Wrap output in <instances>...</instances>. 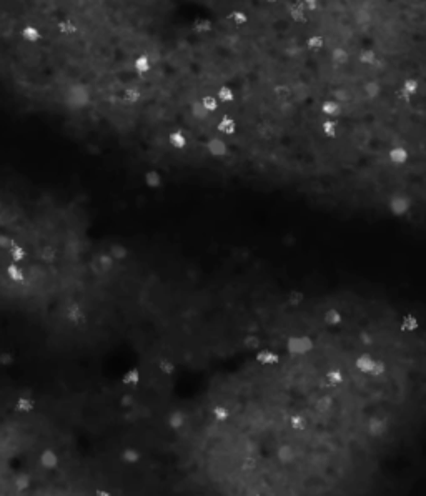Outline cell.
<instances>
[{"label":"cell","instance_id":"obj_1","mask_svg":"<svg viewBox=\"0 0 426 496\" xmlns=\"http://www.w3.org/2000/svg\"><path fill=\"white\" fill-rule=\"evenodd\" d=\"M90 104H92V93L85 83H74L67 87L63 93V105L69 110L85 109V107H90Z\"/></svg>","mask_w":426,"mask_h":496},{"label":"cell","instance_id":"obj_2","mask_svg":"<svg viewBox=\"0 0 426 496\" xmlns=\"http://www.w3.org/2000/svg\"><path fill=\"white\" fill-rule=\"evenodd\" d=\"M386 208L389 210V213H393V215H395V217H403V215H406L408 212H411V208H413V200H411V196H410V195L401 193V192H397V193H393V195L388 199V202H386Z\"/></svg>","mask_w":426,"mask_h":496},{"label":"cell","instance_id":"obj_3","mask_svg":"<svg viewBox=\"0 0 426 496\" xmlns=\"http://www.w3.org/2000/svg\"><path fill=\"white\" fill-rule=\"evenodd\" d=\"M286 350L291 355H305L313 350V340L310 337H291L286 342Z\"/></svg>","mask_w":426,"mask_h":496},{"label":"cell","instance_id":"obj_4","mask_svg":"<svg viewBox=\"0 0 426 496\" xmlns=\"http://www.w3.org/2000/svg\"><path fill=\"white\" fill-rule=\"evenodd\" d=\"M205 148H207V153L212 158H221L228 153V145H226L223 137H221V134L215 135V137H210V139L207 140V143H205Z\"/></svg>","mask_w":426,"mask_h":496},{"label":"cell","instance_id":"obj_5","mask_svg":"<svg viewBox=\"0 0 426 496\" xmlns=\"http://www.w3.org/2000/svg\"><path fill=\"white\" fill-rule=\"evenodd\" d=\"M388 432V421L385 418L380 416H371L367 423V433L371 438H380Z\"/></svg>","mask_w":426,"mask_h":496},{"label":"cell","instance_id":"obj_6","mask_svg":"<svg viewBox=\"0 0 426 496\" xmlns=\"http://www.w3.org/2000/svg\"><path fill=\"white\" fill-rule=\"evenodd\" d=\"M388 160L393 165L403 167L410 162V152H408V148L403 145H395L388 150Z\"/></svg>","mask_w":426,"mask_h":496},{"label":"cell","instance_id":"obj_7","mask_svg":"<svg viewBox=\"0 0 426 496\" xmlns=\"http://www.w3.org/2000/svg\"><path fill=\"white\" fill-rule=\"evenodd\" d=\"M42 37H44V35H42V30L37 25H34V23H27V25H23L20 30V39L23 42H27V44H39Z\"/></svg>","mask_w":426,"mask_h":496},{"label":"cell","instance_id":"obj_8","mask_svg":"<svg viewBox=\"0 0 426 496\" xmlns=\"http://www.w3.org/2000/svg\"><path fill=\"white\" fill-rule=\"evenodd\" d=\"M57 32L58 35H62V37H75L77 34H79V23H77L74 19H62L58 20L57 23Z\"/></svg>","mask_w":426,"mask_h":496},{"label":"cell","instance_id":"obj_9","mask_svg":"<svg viewBox=\"0 0 426 496\" xmlns=\"http://www.w3.org/2000/svg\"><path fill=\"white\" fill-rule=\"evenodd\" d=\"M120 97H122V102L127 107H134L142 100V90L137 85H128L122 90Z\"/></svg>","mask_w":426,"mask_h":496},{"label":"cell","instance_id":"obj_10","mask_svg":"<svg viewBox=\"0 0 426 496\" xmlns=\"http://www.w3.org/2000/svg\"><path fill=\"white\" fill-rule=\"evenodd\" d=\"M330 57H332L333 63H337V65H348V63H356L358 62L351 57V53L348 52L345 47H335V49L332 50V53H330Z\"/></svg>","mask_w":426,"mask_h":496},{"label":"cell","instance_id":"obj_11","mask_svg":"<svg viewBox=\"0 0 426 496\" xmlns=\"http://www.w3.org/2000/svg\"><path fill=\"white\" fill-rule=\"evenodd\" d=\"M217 130L223 137H230L237 134V122L230 115H221L217 122Z\"/></svg>","mask_w":426,"mask_h":496},{"label":"cell","instance_id":"obj_12","mask_svg":"<svg viewBox=\"0 0 426 496\" xmlns=\"http://www.w3.org/2000/svg\"><path fill=\"white\" fill-rule=\"evenodd\" d=\"M167 142H169V145L173 148V150H183V148L188 145L187 135H185L182 130H172L169 137H167Z\"/></svg>","mask_w":426,"mask_h":496},{"label":"cell","instance_id":"obj_13","mask_svg":"<svg viewBox=\"0 0 426 496\" xmlns=\"http://www.w3.org/2000/svg\"><path fill=\"white\" fill-rule=\"evenodd\" d=\"M288 14H290L291 20L295 22H305L308 19V10L305 7V4L302 0H297V2H293L290 5V9H288Z\"/></svg>","mask_w":426,"mask_h":496},{"label":"cell","instance_id":"obj_14","mask_svg":"<svg viewBox=\"0 0 426 496\" xmlns=\"http://www.w3.org/2000/svg\"><path fill=\"white\" fill-rule=\"evenodd\" d=\"M341 110H343V107H341L340 102H337L335 98H328L321 104V112H323V115H326V117L337 118L341 115Z\"/></svg>","mask_w":426,"mask_h":496},{"label":"cell","instance_id":"obj_15","mask_svg":"<svg viewBox=\"0 0 426 496\" xmlns=\"http://www.w3.org/2000/svg\"><path fill=\"white\" fill-rule=\"evenodd\" d=\"M134 70L139 75H147L150 70H152V60L147 53H140L134 58Z\"/></svg>","mask_w":426,"mask_h":496},{"label":"cell","instance_id":"obj_16","mask_svg":"<svg viewBox=\"0 0 426 496\" xmlns=\"http://www.w3.org/2000/svg\"><path fill=\"white\" fill-rule=\"evenodd\" d=\"M213 30V22L207 19V17H199V19H195L191 22V32L195 35H203V34H208Z\"/></svg>","mask_w":426,"mask_h":496},{"label":"cell","instance_id":"obj_17","mask_svg":"<svg viewBox=\"0 0 426 496\" xmlns=\"http://www.w3.org/2000/svg\"><path fill=\"white\" fill-rule=\"evenodd\" d=\"M321 132L328 139H337L338 137V122L337 118L326 117L325 120L321 122Z\"/></svg>","mask_w":426,"mask_h":496},{"label":"cell","instance_id":"obj_18","mask_svg":"<svg viewBox=\"0 0 426 496\" xmlns=\"http://www.w3.org/2000/svg\"><path fill=\"white\" fill-rule=\"evenodd\" d=\"M373 356L368 355V353H362L358 358H356V361H355V368L358 370L359 373H365V375H370L371 372V368H373Z\"/></svg>","mask_w":426,"mask_h":496},{"label":"cell","instance_id":"obj_19","mask_svg":"<svg viewBox=\"0 0 426 496\" xmlns=\"http://www.w3.org/2000/svg\"><path fill=\"white\" fill-rule=\"evenodd\" d=\"M273 97L277 98L278 102H286L293 97V90L291 87L288 85V83H277V85L273 87Z\"/></svg>","mask_w":426,"mask_h":496},{"label":"cell","instance_id":"obj_20","mask_svg":"<svg viewBox=\"0 0 426 496\" xmlns=\"http://www.w3.org/2000/svg\"><path fill=\"white\" fill-rule=\"evenodd\" d=\"M277 456H278V459L281 463H291L297 456L295 448H293L291 445H281V446H278V450H277Z\"/></svg>","mask_w":426,"mask_h":496},{"label":"cell","instance_id":"obj_21","mask_svg":"<svg viewBox=\"0 0 426 496\" xmlns=\"http://www.w3.org/2000/svg\"><path fill=\"white\" fill-rule=\"evenodd\" d=\"M190 113H191V117L195 118V120H207L208 115H210V112L203 107V104L200 100H195L193 104L190 105Z\"/></svg>","mask_w":426,"mask_h":496},{"label":"cell","instance_id":"obj_22","mask_svg":"<svg viewBox=\"0 0 426 496\" xmlns=\"http://www.w3.org/2000/svg\"><path fill=\"white\" fill-rule=\"evenodd\" d=\"M256 361L261 365H277L280 361V356L270 350H260L256 353Z\"/></svg>","mask_w":426,"mask_h":496},{"label":"cell","instance_id":"obj_23","mask_svg":"<svg viewBox=\"0 0 426 496\" xmlns=\"http://www.w3.org/2000/svg\"><path fill=\"white\" fill-rule=\"evenodd\" d=\"M67 318L72 323H80V321L85 320V315H83L82 308L77 303H70L67 307Z\"/></svg>","mask_w":426,"mask_h":496},{"label":"cell","instance_id":"obj_24","mask_svg":"<svg viewBox=\"0 0 426 496\" xmlns=\"http://www.w3.org/2000/svg\"><path fill=\"white\" fill-rule=\"evenodd\" d=\"M143 180H145L147 187L158 188L161 185V182H163V178H161L158 170H148V172H145V175H143Z\"/></svg>","mask_w":426,"mask_h":496},{"label":"cell","instance_id":"obj_25","mask_svg":"<svg viewBox=\"0 0 426 496\" xmlns=\"http://www.w3.org/2000/svg\"><path fill=\"white\" fill-rule=\"evenodd\" d=\"M228 20H230L233 25L240 27L248 22V15H247V12L242 9H233V10H230V14H228Z\"/></svg>","mask_w":426,"mask_h":496},{"label":"cell","instance_id":"obj_26","mask_svg":"<svg viewBox=\"0 0 426 496\" xmlns=\"http://www.w3.org/2000/svg\"><path fill=\"white\" fill-rule=\"evenodd\" d=\"M358 62L363 65H375L378 62V53L373 49H363L358 53Z\"/></svg>","mask_w":426,"mask_h":496},{"label":"cell","instance_id":"obj_27","mask_svg":"<svg viewBox=\"0 0 426 496\" xmlns=\"http://www.w3.org/2000/svg\"><path fill=\"white\" fill-rule=\"evenodd\" d=\"M217 98L220 100V104H230L235 98V93H233V88L230 85H221L217 90Z\"/></svg>","mask_w":426,"mask_h":496},{"label":"cell","instance_id":"obj_28","mask_svg":"<svg viewBox=\"0 0 426 496\" xmlns=\"http://www.w3.org/2000/svg\"><path fill=\"white\" fill-rule=\"evenodd\" d=\"M332 406H333V398L330 395H321L315 402V411H318V413H326V411L332 410Z\"/></svg>","mask_w":426,"mask_h":496},{"label":"cell","instance_id":"obj_29","mask_svg":"<svg viewBox=\"0 0 426 496\" xmlns=\"http://www.w3.org/2000/svg\"><path fill=\"white\" fill-rule=\"evenodd\" d=\"M307 45L310 50H315V52H320L325 49V37L320 34H313L310 35L308 40H307Z\"/></svg>","mask_w":426,"mask_h":496},{"label":"cell","instance_id":"obj_30","mask_svg":"<svg viewBox=\"0 0 426 496\" xmlns=\"http://www.w3.org/2000/svg\"><path fill=\"white\" fill-rule=\"evenodd\" d=\"M418 326H419V321L415 315H405L400 325L401 332H415L418 330Z\"/></svg>","mask_w":426,"mask_h":496},{"label":"cell","instance_id":"obj_31","mask_svg":"<svg viewBox=\"0 0 426 496\" xmlns=\"http://www.w3.org/2000/svg\"><path fill=\"white\" fill-rule=\"evenodd\" d=\"M200 102H202L203 107H205V109H207L210 113L217 112V110H218V107H220V100L217 98V95H212V93L203 95V97L200 98Z\"/></svg>","mask_w":426,"mask_h":496},{"label":"cell","instance_id":"obj_32","mask_svg":"<svg viewBox=\"0 0 426 496\" xmlns=\"http://www.w3.org/2000/svg\"><path fill=\"white\" fill-rule=\"evenodd\" d=\"M401 90L406 92L408 95H411V97H415L419 92V82L416 79H406L401 83Z\"/></svg>","mask_w":426,"mask_h":496},{"label":"cell","instance_id":"obj_33","mask_svg":"<svg viewBox=\"0 0 426 496\" xmlns=\"http://www.w3.org/2000/svg\"><path fill=\"white\" fill-rule=\"evenodd\" d=\"M288 421H290L291 429H295V432H305V429H307V426H308L307 418L302 416V415H293Z\"/></svg>","mask_w":426,"mask_h":496},{"label":"cell","instance_id":"obj_34","mask_svg":"<svg viewBox=\"0 0 426 496\" xmlns=\"http://www.w3.org/2000/svg\"><path fill=\"white\" fill-rule=\"evenodd\" d=\"M323 318H325V323L330 325V326H337V325L341 323V320H343V318H341V313L338 312V310H335V308L326 310L325 316H323Z\"/></svg>","mask_w":426,"mask_h":496},{"label":"cell","instance_id":"obj_35","mask_svg":"<svg viewBox=\"0 0 426 496\" xmlns=\"http://www.w3.org/2000/svg\"><path fill=\"white\" fill-rule=\"evenodd\" d=\"M343 380H345L343 373H341L338 368L330 370V372L326 373V381H328L330 386H340L341 383H343Z\"/></svg>","mask_w":426,"mask_h":496},{"label":"cell","instance_id":"obj_36","mask_svg":"<svg viewBox=\"0 0 426 496\" xmlns=\"http://www.w3.org/2000/svg\"><path fill=\"white\" fill-rule=\"evenodd\" d=\"M40 463L45 466V468H53L57 465V455L52 450H45L40 456Z\"/></svg>","mask_w":426,"mask_h":496},{"label":"cell","instance_id":"obj_37","mask_svg":"<svg viewBox=\"0 0 426 496\" xmlns=\"http://www.w3.org/2000/svg\"><path fill=\"white\" fill-rule=\"evenodd\" d=\"M183 423H185V415L182 413L180 410L177 411H173V413L169 416V425L173 428V429H178V428H182L183 426Z\"/></svg>","mask_w":426,"mask_h":496},{"label":"cell","instance_id":"obj_38","mask_svg":"<svg viewBox=\"0 0 426 496\" xmlns=\"http://www.w3.org/2000/svg\"><path fill=\"white\" fill-rule=\"evenodd\" d=\"M212 413H213V418L217 421H226L228 420V416H230V411H228L226 406H213V410H212Z\"/></svg>","mask_w":426,"mask_h":496},{"label":"cell","instance_id":"obj_39","mask_svg":"<svg viewBox=\"0 0 426 496\" xmlns=\"http://www.w3.org/2000/svg\"><path fill=\"white\" fill-rule=\"evenodd\" d=\"M139 381H140V373H139V370H137V368L128 370V372L125 373V376H123V383L125 385H137Z\"/></svg>","mask_w":426,"mask_h":496},{"label":"cell","instance_id":"obj_40","mask_svg":"<svg viewBox=\"0 0 426 496\" xmlns=\"http://www.w3.org/2000/svg\"><path fill=\"white\" fill-rule=\"evenodd\" d=\"M7 277L12 280V282H22V280H23V272L17 265H9V268H7Z\"/></svg>","mask_w":426,"mask_h":496},{"label":"cell","instance_id":"obj_41","mask_svg":"<svg viewBox=\"0 0 426 496\" xmlns=\"http://www.w3.org/2000/svg\"><path fill=\"white\" fill-rule=\"evenodd\" d=\"M122 459L125 463H137L140 459L139 451L134 450V448H127L123 453H122Z\"/></svg>","mask_w":426,"mask_h":496},{"label":"cell","instance_id":"obj_42","mask_svg":"<svg viewBox=\"0 0 426 496\" xmlns=\"http://www.w3.org/2000/svg\"><path fill=\"white\" fill-rule=\"evenodd\" d=\"M110 255L113 260H123L125 256H127V248H125L123 245H112Z\"/></svg>","mask_w":426,"mask_h":496},{"label":"cell","instance_id":"obj_43","mask_svg":"<svg viewBox=\"0 0 426 496\" xmlns=\"http://www.w3.org/2000/svg\"><path fill=\"white\" fill-rule=\"evenodd\" d=\"M243 345L247 346L248 350H258L260 348V338L256 335H247L243 340Z\"/></svg>","mask_w":426,"mask_h":496},{"label":"cell","instance_id":"obj_44","mask_svg":"<svg viewBox=\"0 0 426 496\" xmlns=\"http://www.w3.org/2000/svg\"><path fill=\"white\" fill-rule=\"evenodd\" d=\"M10 250V256L14 258L15 261H20L25 258V250H23L22 247H19V245H15V243H12V247L9 248Z\"/></svg>","mask_w":426,"mask_h":496},{"label":"cell","instance_id":"obj_45","mask_svg":"<svg viewBox=\"0 0 426 496\" xmlns=\"http://www.w3.org/2000/svg\"><path fill=\"white\" fill-rule=\"evenodd\" d=\"M55 256H57V252H55V248H53V247H44L40 250V258L44 261H53V260H55Z\"/></svg>","mask_w":426,"mask_h":496},{"label":"cell","instance_id":"obj_46","mask_svg":"<svg viewBox=\"0 0 426 496\" xmlns=\"http://www.w3.org/2000/svg\"><path fill=\"white\" fill-rule=\"evenodd\" d=\"M303 298H305V295L302 291L293 290V291H290V295H288V303H290L291 307H300V303L303 302Z\"/></svg>","mask_w":426,"mask_h":496},{"label":"cell","instance_id":"obj_47","mask_svg":"<svg viewBox=\"0 0 426 496\" xmlns=\"http://www.w3.org/2000/svg\"><path fill=\"white\" fill-rule=\"evenodd\" d=\"M385 372H386V363L383 361V360H375L373 368H371L370 375L371 376H381Z\"/></svg>","mask_w":426,"mask_h":496},{"label":"cell","instance_id":"obj_48","mask_svg":"<svg viewBox=\"0 0 426 496\" xmlns=\"http://www.w3.org/2000/svg\"><path fill=\"white\" fill-rule=\"evenodd\" d=\"M30 486V478L28 475H19L15 478V488L19 489V491H23V489H27Z\"/></svg>","mask_w":426,"mask_h":496},{"label":"cell","instance_id":"obj_49","mask_svg":"<svg viewBox=\"0 0 426 496\" xmlns=\"http://www.w3.org/2000/svg\"><path fill=\"white\" fill-rule=\"evenodd\" d=\"M17 410L19 411H30L34 408V402L30 398H25V396H22L19 398V402H17Z\"/></svg>","mask_w":426,"mask_h":496},{"label":"cell","instance_id":"obj_50","mask_svg":"<svg viewBox=\"0 0 426 496\" xmlns=\"http://www.w3.org/2000/svg\"><path fill=\"white\" fill-rule=\"evenodd\" d=\"M99 263H100L102 268H104V272L110 270L112 265H113V258H112V255H107V253L100 255V256H99Z\"/></svg>","mask_w":426,"mask_h":496},{"label":"cell","instance_id":"obj_51","mask_svg":"<svg viewBox=\"0 0 426 496\" xmlns=\"http://www.w3.org/2000/svg\"><path fill=\"white\" fill-rule=\"evenodd\" d=\"M256 466H258V461L253 456H247L242 461V470L243 471H253V470H256Z\"/></svg>","mask_w":426,"mask_h":496},{"label":"cell","instance_id":"obj_52","mask_svg":"<svg viewBox=\"0 0 426 496\" xmlns=\"http://www.w3.org/2000/svg\"><path fill=\"white\" fill-rule=\"evenodd\" d=\"M158 367L165 375H172L173 372H175V365H173L172 361H169V360H161L158 363Z\"/></svg>","mask_w":426,"mask_h":496},{"label":"cell","instance_id":"obj_53","mask_svg":"<svg viewBox=\"0 0 426 496\" xmlns=\"http://www.w3.org/2000/svg\"><path fill=\"white\" fill-rule=\"evenodd\" d=\"M359 342L363 345H373V337L368 332H362L359 333Z\"/></svg>","mask_w":426,"mask_h":496},{"label":"cell","instance_id":"obj_54","mask_svg":"<svg viewBox=\"0 0 426 496\" xmlns=\"http://www.w3.org/2000/svg\"><path fill=\"white\" fill-rule=\"evenodd\" d=\"M12 238L7 235H0V248H10L12 247Z\"/></svg>","mask_w":426,"mask_h":496},{"label":"cell","instance_id":"obj_55","mask_svg":"<svg viewBox=\"0 0 426 496\" xmlns=\"http://www.w3.org/2000/svg\"><path fill=\"white\" fill-rule=\"evenodd\" d=\"M12 361H14V358H12L10 353H0V365H4V367H9Z\"/></svg>","mask_w":426,"mask_h":496},{"label":"cell","instance_id":"obj_56","mask_svg":"<svg viewBox=\"0 0 426 496\" xmlns=\"http://www.w3.org/2000/svg\"><path fill=\"white\" fill-rule=\"evenodd\" d=\"M120 403H122V406H125V408H130V406L135 405V400H134V396H132V395H125Z\"/></svg>","mask_w":426,"mask_h":496},{"label":"cell","instance_id":"obj_57","mask_svg":"<svg viewBox=\"0 0 426 496\" xmlns=\"http://www.w3.org/2000/svg\"><path fill=\"white\" fill-rule=\"evenodd\" d=\"M92 270H93L95 273H97V275H102V273H105V272H104V268H102V267H100V263H99V260H95V261H93V263H92Z\"/></svg>","mask_w":426,"mask_h":496},{"label":"cell","instance_id":"obj_58","mask_svg":"<svg viewBox=\"0 0 426 496\" xmlns=\"http://www.w3.org/2000/svg\"><path fill=\"white\" fill-rule=\"evenodd\" d=\"M303 4H307V5H311V4H316L318 0H302Z\"/></svg>","mask_w":426,"mask_h":496},{"label":"cell","instance_id":"obj_59","mask_svg":"<svg viewBox=\"0 0 426 496\" xmlns=\"http://www.w3.org/2000/svg\"><path fill=\"white\" fill-rule=\"evenodd\" d=\"M97 494H102V496H107V494H109V493H107V491H100V489H99V491H97Z\"/></svg>","mask_w":426,"mask_h":496},{"label":"cell","instance_id":"obj_60","mask_svg":"<svg viewBox=\"0 0 426 496\" xmlns=\"http://www.w3.org/2000/svg\"><path fill=\"white\" fill-rule=\"evenodd\" d=\"M263 2H267V4H275V2H278V0H263Z\"/></svg>","mask_w":426,"mask_h":496}]
</instances>
